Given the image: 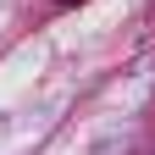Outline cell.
<instances>
[{"mask_svg": "<svg viewBox=\"0 0 155 155\" xmlns=\"http://www.w3.org/2000/svg\"><path fill=\"white\" fill-rule=\"evenodd\" d=\"M50 6H61V11H67V6H83V0H50Z\"/></svg>", "mask_w": 155, "mask_h": 155, "instance_id": "6da1fadb", "label": "cell"}]
</instances>
